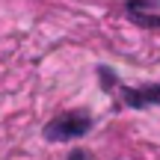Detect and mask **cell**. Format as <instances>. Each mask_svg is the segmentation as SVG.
Returning <instances> with one entry per match:
<instances>
[{"label":"cell","instance_id":"3","mask_svg":"<svg viewBox=\"0 0 160 160\" xmlns=\"http://www.w3.org/2000/svg\"><path fill=\"white\" fill-rule=\"evenodd\" d=\"M68 160H86V154H83V151H74V154H71Z\"/></svg>","mask_w":160,"mask_h":160},{"label":"cell","instance_id":"1","mask_svg":"<svg viewBox=\"0 0 160 160\" xmlns=\"http://www.w3.org/2000/svg\"><path fill=\"white\" fill-rule=\"evenodd\" d=\"M92 128V119L86 113H62L45 128V137L59 142V139H74V137H83L86 131Z\"/></svg>","mask_w":160,"mask_h":160},{"label":"cell","instance_id":"2","mask_svg":"<svg viewBox=\"0 0 160 160\" xmlns=\"http://www.w3.org/2000/svg\"><path fill=\"white\" fill-rule=\"evenodd\" d=\"M125 95H128L131 107H145L151 101L160 104V86H151V89H125Z\"/></svg>","mask_w":160,"mask_h":160}]
</instances>
